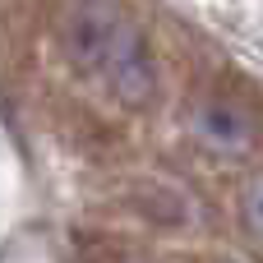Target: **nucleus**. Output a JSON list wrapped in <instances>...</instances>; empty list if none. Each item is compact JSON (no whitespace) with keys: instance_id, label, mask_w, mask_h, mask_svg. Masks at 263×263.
Wrapping results in <instances>:
<instances>
[{"instance_id":"obj_3","label":"nucleus","mask_w":263,"mask_h":263,"mask_svg":"<svg viewBox=\"0 0 263 263\" xmlns=\"http://www.w3.org/2000/svg\"><path fill=\"white\" fill-rule=\"evenodd\" d=\"M240 208H245V227H250V236L263 245V166L250 171L245 194H240Z\"/></svg>"},{"instance_id":"obj_1","label":"nucleus","mask_w":263,"mask_h":263,"mask_svg":"<svg viewBox=\"0 0 263 263\" xmlns=\"http://www.w3.org/2000/svg\"><path fill=\"white\" fill-rule=\"evenodd\" d=\"M60 37L74 69L102 83L120 106H148L157 97L153 46L120 0H69Z\"/></svg>"},{"instance_id":"obj_2","label":"nucleus","mask_w":263,"mask_h":263,"mask_svg":"<svg viewBox=\"0 0 263 263\" xmlns=\"http://www.w3.org/2000/svg\"><path fill=\"white\" fill-rule=\"evenodd\" d=\"M194 134L222 153H245L254 143V129L245 120V111H236L231 102H203L194 111Z\"/></svg>"}]
</instances>
